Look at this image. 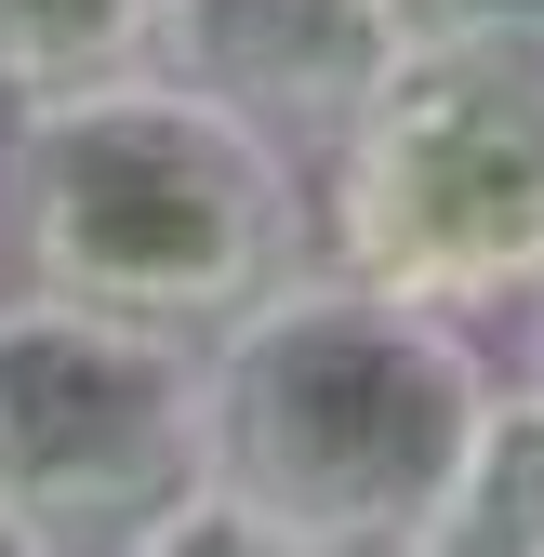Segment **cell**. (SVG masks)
Instances as JSON below:
<instances>
[{
  "label": "cell",
  "mask_w": 544,
  "mask_h": 557,
  "mask_svg": "<svg viewBox=\"0 0 544 557\" xmlns=\"http://www.w3.org/2000/svg\"><path fill=\"white\" fill-rule=\"evenodd\" d=\"M479 398V319L385 293L346 252H306L213 319V478L280 557H425Z\"/></svg>",
  "instance_id": "obj_1"
},
{
  "label": "cell",
  "mask_w": 544,
  "mask_h": 557,
  "mask_svg": "<svg viewBox=\"0 0 544 557\" xmlns=\"http://www.w3.org/2000/svg\"><path fill=\"white\" fill-rule=\"evenodd\" d=\"M319 252V173L173 66L0 107V278L213 332Z\"/></svg>",
  "instance_id": "obj_2"
},
{
  "label": "cell",
  "mask_w": 544,
  "mask_h": 557,
  "mask_svg": "<svg viewBox=\"0 0 544 557\" xmlns=\"http://www.w3.org/2000/svg\"><path fill=\"white\" fill-rule=\"evenodd\" d=\"M319 252L452 319L544 293V27L412 14L398 66L319 147Z\"/></svg>",
  "instance_id": "obj_3"
},
{
  "label": "cell",
  "mask_w": 544,
  "mask_h": 557,
  "mask_svg": "<svg viewBox=\"0 0 544 557\" xmlns=\"http://www.w3.org/2000/svg\"><path fill=\"white\" fill-rule=\"evenodd\" d=\"M213 478V332L0 278V518L27 557H147Z\"/></svg>",
  "instance_id": "obj_4"
},
{
  "label": "cell",
  "mask_w": 544,
  "mask_h": 557,
  "mask_svg": "<svg viewBox=\"0 0 544 557\" xmlns=\"http://www.w3.org/2000/svg\"><path fill=\"white\" fill-rule=\"evenodd\" d=\"M398 40H412V0H160V66L280 133L306 173L398 66Z\"/></svg>",
  "instance_id": "obj_5"
},
{
  "label": "cell",
  "mask_w": 544,
  "mask_h": 557,
  "mask_svg": "<svg viewBox=\"0 0 544 557\" xmlns=\"http://www.w3.org/2000/svg\"><path fill=\"white\" fill-rule=\"evenodd\" d=\"M425 557H544V372H492Z\"/></svg>",
  "instance_id": "obj_6"
},
{
  "label": "cell",
  "mask_w": 544,
  "mask_h": 557,
  "mask_svg": "<svg viewBox=\"0 0 544 557\" xmlns=\"http://www.w3.org/2000/svg\"><path fill=\"white\" fill-rule=\"evenodd\" d=\"M160 66V0H0V107Z\"/></svg>",
  "instance_id": "obj_7"
},
{
  "label": "cell",
  "mask_w": 544,
  "mask_h": 557,
  "mask_svg": "<svg viewBox=\"0 0 544 557\" xmlns=\"http://www.w3.org/2000/svg\"><path fill=\"white\" fill-rule=\"evenodd\" d=\"M518 332H531V359H518V372H544V293H531V306H518Z\"/></svg>",
  "instance_id": "obj_8"
},
{
  "label": "cell",
  "mask_w": 544,
  "mask_h": 557,
  "mask_svg": "<svg viewBox=\"0 0 544 557\" xmlns=\"http://www.w3.org/2000/svg\"><path fill=\"white\" fill-rule=\"evenodd\" d=\"M0 557H27V544H14V518H0Z\"/></svg>",
  "instance_id": "obj_9"
}]
</instances>
